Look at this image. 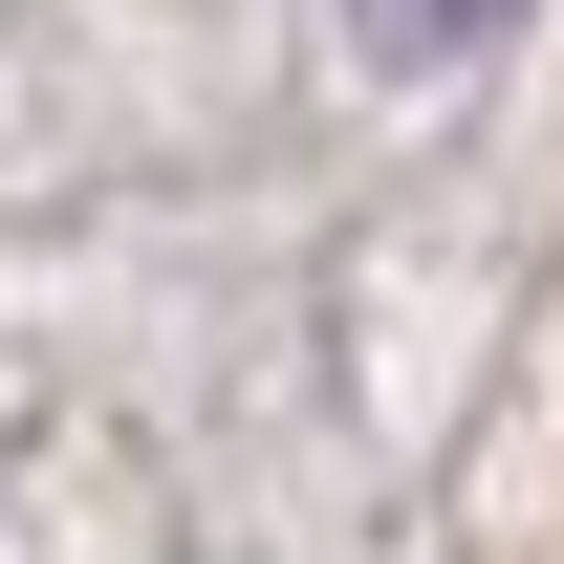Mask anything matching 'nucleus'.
Segmentation results:
<instances>
[{
    "label": "nucleus",
    "instance_id": "obj_1",
    "mask_svg": "<svg viewBox=\"0 0 564 564\" xmlns=\"http://www.w3.org/2000/svg\"><path fill=\"white\" fill-rule=\"evenodd\" d=\"M348 22H369V66H456V44H499L521 0H348Z\"/></svg>",
    "mask_w": 564,
    "mask_h": 564
}]
</instances>
